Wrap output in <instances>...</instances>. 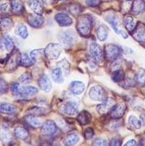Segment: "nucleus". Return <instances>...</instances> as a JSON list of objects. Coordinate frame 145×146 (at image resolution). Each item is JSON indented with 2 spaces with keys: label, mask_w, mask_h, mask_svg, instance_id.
<instances>
[{
  "label": "nucleus",
  "mask_w": 145,
  "mask_h": 146,
  "mask_svg": "<svg viewBox=\"0 0 145 146\" xmlns=\"http://www.w3.org/2000/svg\"><path fill=\"white\" fill-rule=\"evenodd\" d=\"M17 62H18V65L27 68V67H30L34 65L36 62L34 59H32V57L30 55H28V54H25V53H23L17 56Z\"/></svg>",
  "instance_id": "15"
},
{
  "label": "nucleus",
  "mask_w": 145,
  "mask_h": 146,
  "mask_svg": "<svg viewBox=\"0 0 145 146\" xmlns=\"http://www.w3.org/2000/svg\"><path fill=\"white\" fill-rule=\"evenodd\" d=\"M45 112V109L42 107H38V106H34L28 109L27 111L28 115H32V116H38V115H42Z\"/></svg>",
  "instance_id": "34"
},
{
  "label": "nucleus",
  "mask_w": 145,
  "mask_h": 146,
  "mask_svg": "<svg viewBox=\"0 0 145 146\" xmlns=\"http://www.w3.org/2000/svg\"><path fill=\"white\" fill-rule=\"evenodd\" d=\"M109 35V30L108 28L105 25H100L97 29V36L99 41L104 42L107 39Z\"/></svg>",
  "instance_id": "27"
},
{
  "label": "nucleus",
  "mask_w": 145,
  "mask_h": 146,
  "mask_svg": "<svg viewBox=\"0 0 145 146\" xmlns=\"http://www.w3.org/2000/svg\"><path fill=\"white\" fill-rule=\"evenodd\" d=\"M79 141V135L77 131H73L66 136V137L63 140V143L65 145H74Z\"/></svg>",
  "instance_id": "20"
},
{
  "label": "nucleus",
  "mask_w": 145,
  "mask_h": 146,
  "mask_svg": "<svg viewBox=\"0 0 145 146\" xmlns=\"http://www.w3.org/2000/svg\"><path fill=\"white\" fill-rule=\"evenodd\" d=\"M143 93H144V94H145V88H144V89H143Z\"/></svg>",
  "instance_id": "55"
},
{
  "label": "nucleus",
  "mask_w": 145,
  "mask_h": 146,
  "mask_svg": "<svg viewBox=\"0 0 145 146\" xmlns=\"http://www.w3.org/2000/svg\"><path fill=\"white\" fill-rule=\"evenodd\" d=\"M20 88L21 87L19 86V84L17 82H13L11 84V93L14 96H17L19 97L20 95Z\"/></svg>",
  "instance_id": "40"
},
{
  "label": "nucleus",
  "mask_w": 145,
  "mask_h": 146,
  "mask_svg": "<svg viewBox=\"0 0 145 146\" xmlns=\"http://www.w3.org/2000/svg\"><path fill=\"white\" fill-rule=\"evenodd\" d=\"M109 144L111 146H120L122 144V140L121 138H119V137H113L111 139Z\"/></svg>",
  "instance_id": "43"
},
{
  "label": "nucleus",
  "mask_w": 145,
  "mask_h": 146,
  "mask_svg": "<svg viewBox=\"0 0 145 146\" xmlns=\"http://www.w3.org/2000/svg\"><path fill=\"white\" fill-rule=\"evenodd\" d=\"M85 4L90 7H96L100 5V0H85Z\"/></svg>",
  "instance_id": "45"
},
{
  "label": "nucleus",
  "mask_w": 145,
  "mask_h": 146,
  "mask_svg": "<svg viewBox=\"0 0 145 146\" xmlns=\"http://www.w3.org/2000/svg\"><path fill=\"white\" fill-rule=\"evenodd\" d=\"M141 144H142V145H145V138H142V139L141 140Z\"/></svg>",
  "instance_id": "52"
},
{
  "label": "nucleus",
  "mask_w": 145,
  "mask_h": 146,
  "mask_svg": "<svg viewBox=\"0 0 145 146\" xmlns=\"http://www.w3.org/2000/svg\"><path fill=\"white\" fill-rule=\"evenodd\" d=\"M10 10H11V5L8 3H5V4H3L2 5H0V11L2 13H8L10 12Z\"/></svg>",
  "instance_id": "48"
},
{
  "label": "nucleus",
  "mask_w": 145,
  "mask_h": 146,
  "mask_svg": "<svg viewBox=\"0 0 145 146\" xmlns=\"http://www.w3.org/2000/svg\"><path fill=\"white\" fill-rule=\"evenodd\" d=\"M15 136L22 140H25L28 137V131L23 126H17L14 130Z\"/></svg>",
  "instance_id": "28"
},
{
  "label": "nucleus",
  "mask_w": 145,
  "mask_h": 146,
  "mask_svg": "<svg viewBox=\"0 0 145 146\" xmlns=\"http://www.w3.org/2000/svg\"><path fill=\"white\" fill-rule=\"evenodd\" d=\"M80 11H81V6L79 5H73L70 7V12L74 15L79 14Z\"/></svg>",
  "instance_id": "44"
},
{
  "label": "nucleus",
  "mask_w": 145,
  "mask_h": 146,
  "mask_svg": "<svg viewBox=\"0 0 145 146\" xmlns=\"http://www.w3.org/2000/svg\"><path fill=\"white\" fill-rule=\"evenodd\" d=\"M15 34L19 36L23 39H26L28 37V32L27 27L24 24H23V23L17 24L16 26V28H15Z\"/></svg>",
  "instance_id": "26"
},
{
  "label": "nucleus",
  "mask_w": 145,
  "mask_h": 146,
  "mask_svg": "<svg viewBox=\"0 0 145 146\" xmlns=\"http://www.w3.org/2000/svg\"><path fill=\"white\" fill-rule=\"evenodd\" d=\"M58 68H60L62 71H64L65 74H69L70 67H69V63H68V60H66V59L62 60L59 63H58Z\"/></svg>",
  "instance_id": "37"
},
{
  "label": "nucleus",
  "mask_w": 145,
  "mask_h": 146,
  "mask_svg": "<svg viewBox=\"0 0 145 146\" xmlns=\"http://www.w3.org/2000/svg\"><path fill=\"white\" fill-rule=\"evenodd\" d=\"M27 21L28 24L34 28H40L44 23V18L41 15H38L36 13L28 15L27 17Z\"/></svg>",
  "instance_id": "14"
},
{
  "label": "nucleus",
  "mask_w": 145,
  "mask_h": 146,
  "mask_svg": "<svg viewBox=\"0 0 145 146\" xmlns=\"http://www.w3.org/2000/svg\"><path fill=\"white\" fill-rule=\"evenodd\" d=\"M62 52L61 45L58 43H49L44 49L45 55L50 60H56L59 58Z\"/></svg>",
  "instance_id": "5"
},
{
  "label": "nucleus",
  "mask_w": 145,
  "mask_h": 146,
  "mask_svg": "<svg viewBox=\"0 0 145 146\" xmlns=\"http://www.w3.org/2000/svg\"><path fill=\"white\" fill-rule=\"evenodd\" d=\"M60 1H67V0H60Z\"/></svg>",
  "instance_id": "54"
},
{
  "label": "nucleus",
  "mask_w": 145,
  "mask_h": 146,
  "mask_svg": "<svg viewBox=\"0 0 145 146\" xmlns=\"http://www.w3.org/2000/svg\"><path fill=\"white\" fill-rule=\"evenodd\" d=\"M52 1H53V0H44V2L47 3V4H51Z\"/></svg>",
  "instance_id": "53"
},
{
  "label": "nucleus",
  "mask_w": 145,
  "mask_h": 146,
  "mask_svg": "<svg viewBox=\"0 0 145 146\" xmlns=\"http://www.w3.org/2000/svg\"><path fill=\"white\" fill-rule=\"evenodd\" d=\"M125 110H126V105L124 103H123V102L118 103V104H116L112 106L109 114L112 119H119L124 115Z\"/></svg>",
  "instance_id": "9"
},
{
  "label": "nucleus",
  "mask_w": 145,
  "mask_h": 146,
  "mask_svg": "<svg viewBox=\"0 0 145 146\" xmlns=\"http://www.w3.org/2000/svg\"><path fill=\"white\" fill-rule=\"evenodd\" d=\"M93 135H94V131L92 128H86V130H85V131H84V136L86 139L93 138Z\"/></svg>",
  "instance_id": "42"
},
{
  "label": "nucleus",
  "mask_w": 145,
  "mask_h": 146,
  "mask_svg": "<svg viewBox=\"0 0 145 146\" xmlns=\"http://www.w3.org/2000/svg\"><path fill=\"white\" fill-rule=\"evenodd\" d=\"M136 80L140 84V85H144L145 84V70L141 69L139 70L136 74Z\"/></svg>",
  "instance_id": "36"
},
{
  "label": "nucleus",
  "mask_w": 145,
  "mask_h": 146,
  "mask_svg": "<svg viewBox=\"0 0 145 146\" xmlns=\"http://www.w3.org/2000/svg\"><path fill=\"white\" fill-rule=\"evenodd\" d=\"M105 20L111 25V27L113 28V30L116 33L120 35L124 39L128 38V34L126 32L123 31L122 30H119V29L118 28V22H117V19H116V17L114 16L107 15V16H105Z\"/></svg>",
  "instance_id": "11"
},
{
  "label": "nucleus",
  "mask_w": 145,
  "mask_h": 146,
  "mask_svg": "<svg viewBox=\"0 0 145 146\" xmlns=\"http://www.w3.org/2000/svg\"><path fill=\"white\" fill-rule=\"evenodd\" d=\"M25 120L26 122L30 125V126L34 127V128H38L40 126L42 125V122L36 118V116H32V115H27L25 117Z\"/></svg>",
  "instance_id": "30"
},
{
  "label": "nucleus",
  "mask_w": 145,
  "mask_h": 146,
  "mask_svg": "<svg viewBox=\"0 0 145 146\" xmlns=\"http://www.w3.org/2000/svg\"><path fill=\"white\" fill-rule=\"evenodd\" d=\"M85 86L82 81L73 80L69 85L70 92L75 95H80L85 91Z\"/></svg>",
  "instance_id": "16"
},
{
  "label": "nucleus",
  "mask_w": 145,
  "mask_h": 146,
  "mask_svg": "<svg viewBox=\"0 0 145 146\" xmlns=\"http://www.w3.org/2000/svg\"><path fill=\"white\" fill-rule=\"evenodd\" d=\"M38 86L40 88L46 92V93H49L52 89V82L51 80L48 77V75L46 74H42L39 79H38Z\"/></svg>",
  "instance_id": "13"
},
{
  "label": "nucleus",
  "mask_w": 145,
  "mask_h": 146,
  "mask_svg": "<svg viewBox=\"0 0 145 146\" xmlns=\"http://www.w3.org/2000/svg\"><path fill=\"white\" fill-rule=\"evenodd\" d=\"M111 79L114 82H120L123 81L124 79V74L121 69H119L117 71L113 72L112 75H111Z\"/></svg>",
  "instance_id": "35"
},
{
  "label": "nucleus",
  "mask_w": 145,
  "mask_h": 146,
  "mask_svg": "<svg viewBox=\"0 0 145 146\" xmlns=\"http://www.w3.org/2000/svg\"><path fill=\"white\" fill-rule=\"evenodd\" d=\"M78 107H79L78 101L68 100L62 106L61 111L62 113H64L68 116H74V115L78 114Z\"/></svg>",
  "instance_id": "6"
},
{
  "label": "nucleus",
  "mask_w": 145,
  "mask_h": 146,
  "mask_svg": "<svg viewBox=\"0 0 145 146\" xmlns=\"http://www.w3.org/2000/svg\"><path fill=\"white\" fill-rule=\"evenodd\" d=\"M0 139L3 142H10L11 139V134L6 129H0Z\"/></svg>",
  "instance_id": "38"
},
{
  "label": "nucleus",
  "mask_w": 145,
  "mask_h": 146,
  "mask_svg": "<svg viewBox=\"0 0 145 146\" xmlns=\"http://www.w3.org/2000/svg\"><path fill=\"white\" fill-rule=\"evenodd\" d=\"M135 84H136V80L135 79H131V78H127L124 81V86H125V87H131Z\"/></svg>",
  "instance_id": "46"
},
{
  "label": "nucleus",
  "mask_w": 145,
  "mask_h": 146,
  "mask_svg": "<svg viewBox=\"0 0 145 146\" xmlns=\"http://www.w3.org/2000/svg\"><path fill=\"white\" fill-rule=\"evenodd\" d=\"M124 25L129 32H132L136 27V22L131 16H126L124 18Z\"/></svg>",
  "instance_id": "24"
},
{
  "label": "nucleus",
  "mask_w": 145,
  "mask_h": 146,
  "mask_svg": "<svg viewBox=\"0 0 145 146\" xmlns=\"http://www.w3.org/2000/svg\"><path fill=\"white\" fill-rule=\"evenodd\" d=\"M93 18L89 15H84L80 17L78 20L77 30L82 36H87L93 27Z\"/></svg>",
  "instance_id": "1"
},
{
  "label": "nucleus",
  "mask_w": 145,
  "mask_h": 146,
  "mask_svg": "<svg viewBox=\"0 0 145 146\" xmlns=\"http://www.w3.org/2000/svg\"><path fill=\"white\" fill-rule=\"evenodd\" d=\"M114 62L111 64V71L113 73L115 71H117L119 69H120V66H121V62H120V60H119V58H118V59H116L113 61Z\"/></svg>",
  "instance_id": "41"
},
{
  "label": "nucleus",
  "mask_w": 145,
  "mask_h": 146,
  "mask_svg": "<svg viewBox=\"0 0 145 146\" xmlns=\"http://www.w3.org/2000/svg\"><path fill=\"white\" fill-rule=\"evenodd\" d=\"M113 106H114V102L112 99L107 98L105 101H103L100 105L97 106V111L101 115H105L106 113L110 112Z\"/></svg>",
  "instance_id": "12"
},
{
  "label": "nucleus",
  "mask_w": 145,
  "mask_h": 146,
  "mask_svg": "<svg viewBox=\"0 0 145 146\" xmlns=\"http://www.w3.org/2000/svg\"><path fill=\"white\" fill-rule=\"evenodd\" d=\"M57 125L54 121L53 120H47L42 125V135L44 137H52L54 135L57 131Z\"/></svg>",
  "instance_id": "8"
},
{
  "label": "nucleus",
  "mask_w": 145,
  "mask_h": 146,
  "mask_svg": "<svg viewBox=\"0 0 145 146\" xmlns=\"http://www.w3.org/2000/svg\"><path fill=\"white\" fill-rule=\"evenodd\" d=\"M90 50V54L91 56L93 59V61L97 63H101L104 60V52L102 51L101 47L96 43V42H93L90 45L89 48Z\"/></svg>",
  "instance_id": "7"
},
{
  "label": "nucleus",
  "mask_w": 145,
  "mask_h": 146,
  "mask_svg": "<svg viewBox=\"0 0 145 146\" xmlns=\"http://www.w3.org/2000/svg\"><path fill=\"white\" fill-rule=\"evenodd\" d=\"M28 5L30 8L34 11V13L42 15L43 12V2L42 0H30L28 2Z\"/></svg>",
  "instance_id": "19"
},
{
  "label": "nucleus",
  "mask_w": 145,
  "mask_h": 146,
  "mask_svg": "<svg viewBox=\"0 0 145 146\" xmlns=\"http://www.w3.org/2000/svg\"><path fill=\"white\" fill-rule=\"evenodd\" d=\"M51 75H52V79L56 83H60L61 84V83H62L64 81V77H63L62 70L60 68H54L52 70V72H51Z\"/></svg>",
  "instance_id": "25"
},
{
  "label": "nucleus",
  "mask_w": 145,
  "mask_h": 146,
  "mask_svg": "<svg viewBox=\"0 0 145 146\" xmlns=\"http://www.w3.org/2000/svg\"><path fill=\"white\" fill-rule=\"evenodd\" d=\"M127 1H130V0H127Z\"/></svg>",
  "instance_id": "56"
},
{
  "label": "nucleus",
  "mask_w": 145,
  "mask_h": 146,
  "mask_svg": "<svg viewBox=\"0 0 145 146\" xmlns=\"http://www.w3.org/2000/svg\"><path fill=\"white\" fill-rule=\"evenodd\" d=\"M38 93V88L33 86H25L20 88V95L22 98H28L36 95Z\"/></svg>",
  "instance_id": "17"
},
{
  "label": "nucleus",
  "mask_w": 145,
  "mask_h": 146,
  "mask_svg": "<svg viewBox=\"0 0 145 146\" xmlns=\"http://www.w3.org/2000/svg\"><path fill=\"white\" fill-rule=\"evenodd\" d=\"M140 119H141L142 125H145V111H143V113H142V114H141Z\"/></svg>",
  "instance_id": "51"
},
{
  "label": "nucleus",
  "mask_w": 145,
  "mask_h": 146,
  "mask_svg": "<svg viewBox=\"0 0 145 146\" xmlns=\"http://www.w3.org/2000/svg\"><path fill=\"white\" fill-rule=\"evenodd\" d=\"M31 79H32L31 74L28 72H25L19 77V81L23 84H27V83H30L31 81Z\"/></svg>",
  "instance_id": "39"
},
{
  "label": "nucleus",
  "mask_w": 145,
  "mask_h": 146,
  "mask_svg": "<svg viewBox=\"0 0 145 146\" xmlns=\"http://www.w3.org/2000/svg\"><path fill=\"white\" fill-rule=\"evenodd\" d=\"M58 40L64 48H70L76 40V36L72 31H62L58 35Z\"/></svg>",
  "instance_id": "2"
},
{
  "label": "nucleus",
  "mask_w": 145,
  "mask_h": 146,
  "mask_svg": "<svg viewBox=\"0 0 145 146\" xmlns=\"http://www.w3.org/2000/svg\"><path fill=\"white\" fill-rule=\"evenodd\" d=\"M138 143H137V142L135 140V139H130V140H129V141H127V143L124 144L125 146H130V145H131V146H135V145H137Z\"/></svg>",
  "instance_id": "50"
},
{
  "label": "nucleus",
  "mask_w": 145,
  "mask_h": 146,
  "mask_svg": "<svg viewBox=\"0 0 145 146\" xmlns=\"http://www.w3.org/2000/svg\"><path fill=\"white\" fill-rule=\"evenodd\" d=\"M128 123L129 125L134 129V130H139L142 126V122L141 120H139L136 116L134 115H130L128 118Z\"/></svg>",
  "instance_id": "31"
},
{
  "label": "nucleus",
  "mask_w": 145,
  "mask_h": 146,
  "mask_svg": "<svg viewBox=\"0 0 145 146\" xmlns=\"http://www.w3.org/2000/svg\"><path fill=\"white\" fill-rule=\"evenodd\" d=\"M93 145H98V146H99V145H100V146H105V145L107 144V142H106L105 139L99 137V138H96V139L93 141Z\"/></svg>",
  "instance_id": "47"
},
{
  "label": "nucleus",
  "mask_w": 145,
  "mask_h": 146,
  "mask_svg": "<svg viewBox=\"0 0 145 146\" xmlns=\"http://www.w3.org/2000/svg\"><path fill=\"white\" fill-rule=\"evenodd\" d=\"M77 121L82 125H87L89 124L91 121H92V115L86 111H80L79 113H78V116H77Z\"/></svg>",
  "instance_id": "21"
},
{
  "label": "nucleus",
  "mask_w": 145,
  "mask_h": 146,
  "mask_svg": "<svg viewBox=\"0 0 145 146\" xmlns=\"http://www.w3.org/2000/svg\"><path fill=\"white\" fill-rule=\"evenodd\" d=\"M54 20L61 27H69L73 24V19L66 13H58L54 16Z\"/></svg>",
  "instance_id": "10"
},
{
  "label": "nucleus",
  "mask_w": 145,
  "mask_h": 146,
  "mask_svg": "<svg viewBox=\"0 0 145 146\" xmlns=\"http://www.w3.org/2000/svg\"><path fill=\"white\" fill-rule=\"evenodd\" d=\"M6 83L3 80L0 81V94H5L6 93Z\"/></svg>",
  "instance_id": "49"
},
{
  "label": "nucleus",
  "mask_w": 145,
  "mask_h": 146,
  "mask_svg": "<svg viewBox=\"0 0 145 146\" xmlns=\"http://www.w3.org/2000/svg\"><path fill=\"white\" fill-rule=\"evenodd\" d=\"M122 48L115 44H108L105 48V56L108 61H114L118 59L121 54Z\"/></svg>",
  "instance_id": "4"
},
{
  "label": "nucleus",
  "mask_w": 145,
  "mask_h": 146,
  "mask_svg": "<svg viewBox=\"0 0 145 146\" xmlns=\"http://www.w3.org/2000/svg\"><path fill=\"white\" fill-rule=\"evenodd\" d=\"M13 26V22L11 18H2L0 19V29L4 32L9 31Z\"/></svg>",
  "instance_id": "29"
},
{
  "label": "nucleus",
  "mask_w": 145,
  "mask_h": 146,
  "mask_svg": "<svg viewBox=\"0 0 145 146\" xmlns=\"http://www.w3.org/2000/svg\"><path fill=\"white\" fill-rule=\"evenodd\" d=\"M89 97L92 100L99 102H103L108 98L106 92L100 86H94L91 87L89 91Z\"/></svg>",
  "instance_id": "3"
},
{
  "label": "nucleus",
  "mask_w": 145,
  "mask_h": 146,
  "mask_svg": "<svg viewBox=\"0 0 145 146\" xmlns=\"http://www.w3.org/2000/svg\"><path fill=\"white\" fill-rule=\"evenodd\" d=\"M2 39H3L5 49L8 52H11L14 48V42L12 40V37L9 35H5Z\"/></svg>",
  "instance_id": "33"
},
{
  "label": "nucleus",
  "mask_w": 145,
  "mask_h": 146,
  "mask_svg": "<svg viewBox=\"0 0 145 146\" xmlns=\"http://www.w3.org/2000/svg\"><path fill=\"white\" fill-rule=\"evenodd\" d=\"M133 32V37L139 42H145V26L139 24L136 25Z\"/></svg>",
  "instance_id": "18"
},
{
  "label": "nucleus",
  "mask_w": 145,
  "mask_h": 146,
  "mask_svg": "<svg viewBox=\"0 0 145 146\" xmlns=\"http://www.w3.org/2000/svg\"><path fill=\"white\" fill-rule=\"evenodd\" d=\"M145 11V2L143 0H134L131 5V12L135 15L140 14Z\"/></svg>",
  "instance_id": "22"
},
{
  "label": "nucleus",
  "mask_w": 145,
  "mask_h": 146,
  "mask_svg": "<svg viewBox=\"0 0 145 146\" xmlns=\"http://www.w3.org/2000/svg\"><path fill=\"white\" fill-rule=\"evenodd\" d=\"M11 7L12 11L16 14H21L23 12V10H24L22 2H20L19 0H11Z\"/></svg>",
  "instance_id": "32"
},
{
  "label": "nucleus",
  "mask_w": 145,
  "mask_h": 146,
  "mask_svg": "<svg viewBox=\"0 0 145 146\" xmlns=\"http://www.w3.org/2000/svg\"><path fill=\"white\" fill-rule=\"evenodd\" d=\"M17 111V108L14 105L10 103L2 102L0 103V112L4 114H13Z\"/></svg>",
  "instance_id": "23"
}]
</instances>
